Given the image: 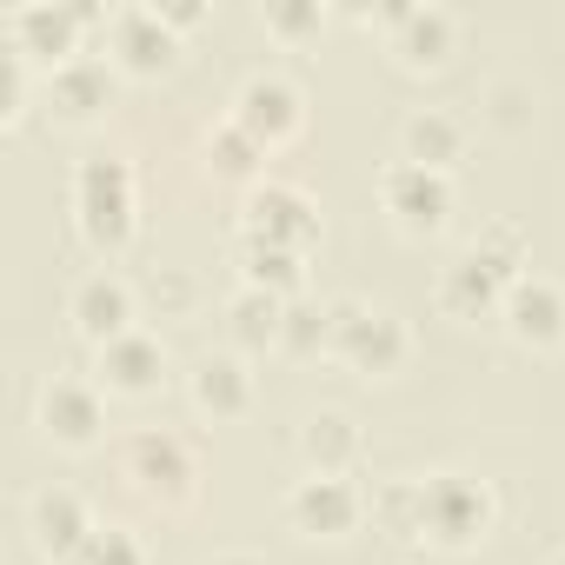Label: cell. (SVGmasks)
I'll list each match as a JSON object with an SVG mask.
<instances>
[{
    "mask_svg": "<svg viewBox=\"0 0 565 565\" xmlns=\"http://www.w3.org/2000/svg\"><path fill=\"white\" fill-rule=\"evenodd\" d=\"M67 206H74V226L94 253H127L134 246V226H140V193H134V167L114 160V153H87L67 180Z\"/></svg>",
    "mask_w": 565,
    "mask_h": 565,
    "instance_id": "6da1fadb",
    "label": "cell"
},
{
    "mask_svg": "<svg viewBox=\"0 0 565 565\" xmlns=\"http://www.w3.org/2000/svg\"><path fill=\"white\" fill-rule=\"evenodd\" d=\"M94 28H107V14L94 8V0H28V8H8V47L34 74H54L74 54H87L81 41Z\"/></svg>",
    "mask_w": 565,
    "mask_h": 565,
    "instance_id": "7a4b0ae2",
    "label": "cell"
},
{
    "mask_svg": "<svg viewBox=\"0 0 565 565\" xmlns=\"http://www.w3.org/2000/svg\"><path fill=\"white\" fill-rule=\"evenodd\" d=\"M499 519V499L486 479L472 472H433L419 479V539L446 545V552H472Z\"/></svg>",
    "mask_w": 565,
    "mask_h": 565,
    "instance_id": "3957f363",
    "label": "cell"
},
{
    "mask_svg": "<svg viewBox=\"0 0 565 565\" xmlns=\"http://www.w3.org/2000/svg\"><path fill=\"white\" fill-rule=\"evenodd\" d=\"M413 353V333L393 307H373V300H333V360L366 373V380H386L399 373Z\"/></svg>",
    "mask_w": 565,
    "mask_h": 565,
    "instance_id": "277c9868",
    "label": "cell"
},
{
    "mask_svg": "<svg viewBox=\"0 0 565 565\" xmlns=\"http://www.w3.org/2000/svg\"><path fill=\"white\" fill-rule=\"evenodd\" d=\"M120 472L134 479V492H147V499H160V505H186L193 486H200L193 446H186L180 433H167V426L127 433V439H120Z\"/></svg>",
    "mask_w": 565,
    "mask_h": 565,
    "instance_id": "5b68a950",
    "label": "cell"
},
{
    "mask_svg": "<svg viewBox=\"0 0 565 565\" xmlns=\"http://www.w3.org/2000/svg\"><path fill=\"white\" fill-rule=\"evenodd\" d=\"M519 273H525V266H512V259H499V253H486V246L472 239L466 253H452V259L439 266L433 300H439V313H452V320H492V313L505 307V294H512Z\"/></svg>",
    "mask_w": 565,
    "mask_h": 565,
    "instance_id": "8992f818",
    "label": "cell"
},
{
    "mask_svg": "<svg viewBox=\"0 0 565 565\" xmlns=\"http://www.w3.org/2000/svg\"><path fill=\"white\" fill-rule=\"evenodd\" d=\"M266 153H279L300 127H307V94H300V81H287L279 67H253L239 87H233V107H226Z\"/></svg>",
    "mask_w": 565,
    "mask_h": 565,
    "instance_id": "52a82bcc",
    "label": "cell"
},
{
    "mask_svg": "<svg viewBox=\"0 0 565 565\" xmlns=\"http://www.w3.org/2000/svg\"><path fill=\"white\" fill-rule=\"evenodd\" d=\"M34 426H41V439H54V446H67V452L100 446V433H107L100 380H81V373L41 380V393H34Z\"/></svg>",
    "mask_w": 565,
    "mask_h": 565,
    "instance_id": "ba28073f",
    "label": "cell"
},
{
    "mask_svg": "<svg viewBox=\"0 0 565 565\" xmlns=\"http://www.w3.org/2000/svg\"><path fill=\"white\" fill-rule=\"evenodd\" d=\"M100 41H107V61H114L120 74H134V81H160V74L180 67V34L167 28L160 8H140V0L107 14Z\"/></svg>",
    "mask_w": 565,
    "mask_h": 565,
    "instance_id": "9c48e42d",
    "label": "cell"
},
{
    "mask_svg": "<svg viewBox=\"0 0 565 565\" xmlns=\"http://www.w3.org/2000/svg\"><path fill=\"white\" fill-rule=\"evenodd\" d=\"M239 239H266V246L307 253V246L320 239V206H313V193H300V186H287V180L246 186V200H239Z\"/></svg>",
    "mask_w": 565,
    "mask_h": 565,
    "instance_id": "30bf717a",
    "label": "cell"
},
{
    "mask_svg": "<svg viewBox=\"0 0 565 565\" xmlns=\"http://www.w3.org/2000/svg\"><path fill=\"white\" fill-rule=\"evenodd\" d=\"M279 512H287V525H294L300 539H347V532L366 519V492H360L347 472H307V479L287 486Z\"/></svg>",
    "mask_w": 565,
    "mask_h": 565,
    "instance_id": "8fae6325",
    "label": "cell"
},
{
    "mask_svg": "<svg viewBox=\"0 0 565 565\" xmlns=\"http://www.w3.org/2000/svg\"><path fill=\"white\" fill-rule=\"evenodd\" d=\"M380 206H386V220H393L399 233L426 239V233H439V226L452 220V173L419 167V160H393V167L380 173Z\"/></svg>",
    "mask_w": 565,
    "mask_h": 565,
    "instance_id": "7c38bea8",
    "label": "cell"
},
{
    "mask_svg": "<svg viewBox=\"0 0 565 565\" xmlns=\"http://www.w3.org/2000/svg\"><path fill=\"white\" fill-rule=\"evenodd\" d=\"M94 532H100V519L87 512V499L74 486H41L28 499V539H34V552L47 565H81Z\"/></svg>",
    "mask_w": 565,
    "mask_h": 565,
    "instance_id": "4fadbf2b",
    "label": "cell"
},
{
    "mask_svg": "<svg viewBox=\"0 0 565 565\" xmlns=\"http://www.w3.org/2000/svg\"><path fill=\"white\" fill-rule=\"evenodd\" d=\"M499 320H505V333H512L525 353H558V347H565V287L525 266V273L512 279Z\"/></svg>",
    "mask_w": 565,
    "mask_h": 565,
    "instance_id": "5bb4252c",
    "label": "cell"
},
{
    "mask_svg": "<svg viewBox=\"0 0 565 565\" xmlns=\"http://www.w3.org/2000/svg\"><path fill=\"white\" fill-rule=\"evenodd\" d=\"M134 313H140V294L127 287L120 273H87V279H74V294H67V320H74V333L100 353V347H114L120 333H134Z\"/></svg>",
    "mask_w": 565,
    "mask_h": 565,
    "instance_id": "9a60e30c",
    "label": "cell"
},
{
    "mask_svg": "<svg viewBox=\"0 0 565 565\" xmlns=\"http://www.w3.org/2000/svg\"><path fill=\"white\" fill-rule=\"evenodd\" d=\"M114 87H120V67H114L107 54H74L67 67H54V74H41V94H47V114H54V120H74V127H87V120H100V114L114 107Z\"/></svg>",
    "mask_w": 565,
    "mask_h": 565,
    "instance_id": "2e32d148",
    "label": "cell"
},
{
    "mask_svg": "<svg viewBox=\"0 0 565 565\" xmlns=\"http://www.w3.org/2000/svg\"><path fill=\"white\" fill-rule=\"evenodd\" d=\"M373 21L386 28V47H393V61H399V67L433 74V67H446V61H452L459 21H452L446 8H380Z\"/></svg>",
    "mask_w": 565,
    "mask_h": 565,
    "instance_id": "e0dca14e",
    "label": "cell"
},
{
    "mask_svg": "<svg viewBox=\"0 0 565 565\" xmlns=\"http://www.w3.org/2000/svg\"><path fill=\"white\" fill-rule=\"evenodd\" d=\"M100 386L107 393H120V399H147V393H160V380H167V347L147 333V327H134V333H120L114 347H100Z\"/></svg>",
    "mask_w": 565,
    "mask_h": 565,
    "instance_id": "ac0fdd59",
    "label": "cell"
},
{
    "mask_svg": "<svg viewBox=\"0 0 565 565\" xmlns=\"http://www.w3.org/2000/svg\"><path fill=\"white\" fill-rule=\"evenodd\" d=\"M186 399L200 419H239L253 406V373L239 353H206L193 373H186Z\"/></svg>",
    "mask_w": 565,
    "mask_h": 565,
    "instance_id": "d6986e66",
    "label": "cell"
},
{
    "mask_svg": "<svg viewBox=\"0 0 565 565\" xmlns=\"http://www.w3.org/2000/svg\"><path fill=\"white\" fill-rule=\"evenodd\" d=\"M459 153H466V120L452 107H413L399 120V160H419V167L452 173Z\"/></svg>",
    "mask_w": 565,
    "mask_h": 565,
    "instance_id": "ffe728a7",
    "label": "cell"
},
{
    "mask_svg": "<svg viewBox=\"0 0 565 565\" xmlns=\"http://www.w3.org/2000/svg\"><path fill=\"white\" fill-rule=\"evenodd\" d=\"M200 167H206L213 180H226V186H259V180H266V147L226 114V120H213V127L200 134Z\"/></svg>",
    "mask_w": 565,
    "mask_h": 565,
    "instance_id": "44dd1931",
    "label": "cell"
},
{
    "mask_svg": "<svg viewBox=\"0 0 565 565\" xmlns=\"http://www.w3.org/2000/svg\"><path fill=\"white\" fill-rule=\"evenodd\" d=\"M287 307L279 294H259V287H233L226 300V333L239 353H279V340H287Z\"/></svg>",
    "mask_w": 565,
    "mask_h": 565,
    "instance_id": "7402d4cb",
    "label": "cell"
},
{
    "mask_svg": "<svg viewBox=\"0 0 565 565\" xmlns=\"http://www.w3.org/2000/svg\"><path fill=\"white\" fill-rule=\"evenodd\" d=\"M360 452H366V433L347 413L327 406V413H307L300 419V459H307V472H353Z\"/></svg>",
    "mask_w": 565,
    "mask_h": 565,
    "instance_id": "603a6c76",
    "label": "cell"
},
{
    "mask_svg": "<svg viewBox=\"0 0 565 565\" xmlns=\"http://www.w3.org/2000/svg\"><path fill=\"white\" fill-rule=\"evenodd\" d=\"M239 287H259V294H279V300H300L307 294V253L294 246H266V239H239Z\"/></svg>",
    "mask_w": 565,
    "mask_h": 565,
    "instance_id": "cb8c5ba5",
    "label": "cell"
},
{
    "mask_svg": "<svg viewBox=\"0 0 565 565\" xmlns=\"http://www.w3.org/2000/svg\"><path fill=\"white\" fill-rule=\"evenodd\" d=\"M279 353H294V360H320V353H333V307H307V300H294V307H287V340H279Z\"/></svg>",
    "mask_w": 565,
    "mask_h": 565,
    "instance_id": "d4e9b609",
    "label": "cell"
},
{
    "mask_svg": "<svg viewBox=\"0 0 565 565\" xmlns=\"http://www.w3.org/2000/svg\"><path fill=\"white\" fill-rule=\"evenodd\" d=\"M373 519L393 532V539H419V479H393L373 492Z\"/></svg>",
    "mask_w": 565,
    "mask_h": 565,
    "instance_id": "484cf974",
    "label": "cell"
},
{
    "mask_svg": "<svg viewBox=\"0 0 565 565\" xmlns=\"http://www.w3.org/2000/svg\"><path fill=\"white\" fill-rule=\"evenodd\" d=\"M81 565H147V545L127 532V525H100L81 552Z\"/></svg>",
    "mask_w": 565,
    "mask_h": 565,
    "instance_id": "4316f807",
    "label": "cell"
},
{
    "mask_svg": "<svg viewBox=\"0 0 565 565\" xmlns=\"http://www.w3.org/2000/svg\"><path fill=\"white\" fill-rule=\"evenodd\" d=\"M259 21H266L273 41H307V34L327 28V8H320V0H294V8H266Z\"/></svg>",
    "mask_w": 565,
    "mask_h": 565,
    "instance_id": "83f0119b",
    "label": "cell"
},
{
    "mask_svg": "<svg viewBox=\"0 0 565 565\" xmlns=\"http://www.w3.org/2000/svg\"><path fill=\"white\" fill-rule=\"evenodd\" d=\"M28 94H34V67L8 47V54H0V120H8V127L28 114Z\"/></svg>",
    "mask_w": 565,
    "mask_h": 565,
    "instance_id": "f1b7e54d",
    "label": "cell"
},
{
    "mask_svg": "<svg viewBox=\"0 0 565 565\" xmlns=\"http://www.w3.org/2000/svg\"><path fill=\"white\" fill-rule=\"evenodd\" d=\"M147 300H153L160 313H186V307H193V273H180V266H153Z\"/></svg>",
    "mask_w": 565,
    "mask_h": 565,
    "instance_id": "f546056e",
    "label": "cell"
},
{
    "mask_svg": "<svg viewBox=\"0 0 565 565\" xmlns=\"http://www.w3.org/2000/svg\"><path fill=\"white\" fill-rule=\"evenodd\" d=\"M479 246L499 253V259H512V266H525V233H519L512 220H486V226H479Z\"/></svg>",
    "mask_w": 565,
    "mask_h": 565,
    "instance_id": "4dcf8cb0",
    "label": "cell"
},
{
    "mask_svg": "<svg viewBox=\"0 0 565 565\" xmlns=\"http://www.w3.org/2000/svg\"><path fill=\"white\" fill-rule=\"evenodd\" d=\"M153 8L167 14V28H173L180 41H186V34H193V28L206 21V8H200V0H153Z\"/></svg>",
    "mask_w": 565,
    "mask_h": 565,
    "instance_id": "1f68e13d",
    "label": "cell"
},
{
    "mask_svg": "<svg viewBox=\"0 0 565 565\" xmlns=\"http://www.w3.org/2000/svg\"><path fill=\"white\" fill-rule=\"evenodd\" d=\"M486 114H492L499 127H519V120H525V107H519V87H505V81H499V87L486 94Z\"/></svg>",
    "mask_w": 565,
    "mask_h": 565,
    "instance_id": "d6a6232c",
    "label": "cell"
},
{
    "mask_svg": "<svg viewBox=\"0 0 565 565\" xmlns=\"http://www.w3.org/2000/svg\"><path fill=\"white\" fill-rule=\"evenodd\" d=\"M213 565H259V558H253V552H220Z\"/></svg>",
    "mask_w": 565,
    "mask_h": 565,
    "instance_id": "836d02e7",
    "label": "cell"
},
{
    "mask_svg": "<svg viewBox=\"0 0 565 565\" xmlns=\"http://www.w3.org/2000/svg\"><path fill=\"white\" fill-rule=\"evenodd\" d=\"M545 565H565V552H552V558H545Z\"/></svg>",
    "mask_w": 565,
    "mask_h": 565,
    "instance_id": "e575fe53",
    "label": "cell"
}]
</instances>
